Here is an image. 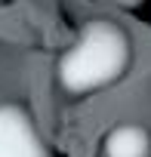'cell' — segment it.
Instances as JSON below:
<instances>
[{"label": "cell", "mask_w": 151, "mask_h": 157, "mask_svg": "<svg viewBox=\"0 0 151 157\" xmlns=\"http://www.w3.org/2000/svg\"><path fill=\"white\" fill-rule=\"evenodd\" d=\"M130 37L120 25L108 19H93L80 28L77 40L59 59V83L71 96H90L114 80H120L130 68Z\"/></svg>", "instance_id": "cell-1"}, {"label": "cell", "mask_w": 151, "mask_h": 157, "mask_svg": "<svg viewBox=\"0 0 151 157\" xmlns=\"http://www.w3.org/2000/svg\"><path fill=\"white\" fill-rule=\"evenodd\" d=\"M0 157H49L31 114L22 105H0Z\"/></svg>", "instance_id": "cell-2"}, {"label": "cell", "mask_w": 151, "mask_h": 157, "mask_svg": "<svg viewBox=\"0 0 151 157\" xmlns=\"http://www.w3.org/2000/svg\"><path fill=\"white\" fill-rule=\"evenodd\" d=\"M151 151V136L139 123H120L105 136L102 154L105 157H148Z\"/></svg>", "instance_id": "cell-3"}, {"label": "cell", "mask_w": 151, "mask_h": 157, "mask_svg": "<svg viewBox=\"0 0 151 157\" xmlns=\"http://www.w3.org/2000/svg\"><path fill=\"white\" fill-rule=\"evenodd\" d=\"M117 6H123V10H136V6H142L145 0H114Z\"/></svg>", "instance_id": "cell-4"}]
</instances>
